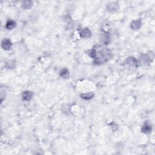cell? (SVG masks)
Here are the masks:
<instances>
[{"label":"cell","mask_w":155,"mask_h":155,"mask_svg":"<svg viewBox=\"0 0 155 155\" xmlns=\"http://www.w3.org/2000/svg\"><path fill=\"white\" fill-rule=\"evenodd\" d=\"M88 54L94 59L96 64L99 65L107 62L111 58V51L108 48L96 45L93 49L88 51Z\"/></svg>","instance_id":"1"},{"label":"cell","mask_w":155,"mask_h":155,"mask_svg":"<svg viewBox=\"0 0 155 155\" xmlns=\"http://www.w3.org/2000/svg\"><path fill=\"white\" fill-rule=\"evenodd\" d=\"M149 57L147 56V55H142V56H141V60L142 61V62H143V63H145V62H148V61H149Z\"/></svg>","instance_id":"14"},{"label":"cell","mask_w":155,"mask_h":155,"mask_svg":"<svg viewBox=\"0 0 155 155\" xmlns=\"http://www.w3.org/2000/svg\"><path fill=\"white\" fill-rule=\"evenodd\" d=\"M79 35L81 38H89L91 37V33L89 28H82V29L79 31Z\"/></svg>","instance_id":"3"},{"label":"cell","mask_w":155,"mask_h":155,"mask_svg":"<svg viewBox=\"0 0 155 155\" xmlns=\"http://www.w3.org/2000/svg\"><path fill=\"white\" fill-rule=\"evenodd\" d=\"M60 76L62 78H69V72L68 69L66 68H62L60 72Z\"/></svg>","instance_id":"10"},{"label":"cell","mask_w":155,"mask_h":155,"mask_svg":"<svg viewBox=\"0 0 155 155\" xmlns=\"http://www.w3.org/2000/svg\"><path fill=\"white\" fill-rule=\"evenodd\" d=\"M22 5L24 9H30L32 7V5H33V3H32V2L30 1H26L23 2Z\"/></svg>","instance_id":"13"},{"label":"cell","mask_w":155,"mask_h":155,"mask_svg":"<svg viewBox=\"0 0 155 155\" xmlns=\"http://www.w3.org/2000/svg\"><path fill=\"white\" fill-rule=\"evenodd\" d=\"M107 8L108 10L110 11V12L115 11L118 9V4L116 3H110L108 4Z\"/></svg>","instance_id":"8"},{"label":"cell","mask_w":155,"mask_h":155,"mask_svg":"<svg viewBox=\"0 0 155 155\" xmlns=\"http://www.w3.org/2000/svg\"><path fill=\"white\" fill-rule=\"evenodd\" d=\"M16 27V22L13 20H9L5 24V28L7 30H12Z\"/></svg>","instance_id":"9"},{"label":"cell","mask_w":155,"mask_h":155,"mask_svg":"<svg viewBox=\"0 0 155 155\" xmlns=\"http://www.w3.org/2000/svg\"><path fill=\"white\" fill-rule=\"evenodd\" d=\"M101 42L104 43V44L107 45L110 42V38L107 34H105V35H103L102 38H101Z\"/></svg>","instance_id":"11"},{"label":"cell","mask_w":155,"mask_h":155,"mask_svg":"<svg viewBox=\"0 0 155 155\" xmlns=\"http://www.w3.org/2000/svg\"><path fill=\"white\" fill-rule=\"evenodd\" d=\"M33 93L30 91H25L22 93V97L23 100L26 101H29L33 97Z\"/></svg>","instance_id":"4"},{"label":"cell","mask_w":155,"mask_h":155,"mask_svg":"<svg viewBox=\"0 0 155 155\" xmlns=\"http://www.w3.org/2000/svg\"><path fill=\"white\" fill-rule=\"evenodd\" d=\"M152 130V127L151 125V124H150L148 122H146V123L144 124V125H143V127H142V131L143 133L148 134L151 133Z\"/></svg>","instance_id":"7"},{"label":"cell","mask_w":155,"mask_h":155,"mask_svg":"<svg viewBox=\"0 0 155 155\" xmlns=\"http://www.w3.org/2000/svg\"><path fill=\"white\" fill-rule=\"evenodd\" d=\"M126 64L129 65L130 67H137V63L136 60L133 57H129L126 60Z\"/></svg>","instance_id":"5"},{"label":"cell","mask_w":155,"mask_h":155,"mask_svg":"<svg viewBox=\"0 0 155 155\" xmlns=\"http://www.w3.org/2000/svg\"><path fill=\"white\" fill-rule=\"evenodd\" d=\"M141 26V21L139 20L133 21L130 24V27L132 30H136L140 28Z\"/></svg>","instance_id":"6"},{"label":"cell","mask_w":155,"mask_h":155,"mask_svg":"<svg viewBox=\"0 0 155 155\" xmlns=\"http://www.w3.org/2000/svg\"><path fill=\"white\" fill-rule=\"evenodd\" d=\"M94 96V94L92 92H89V93H83V94L81 95V97L83 99H86V100H88V99H90L92 98Z\"/></svg>","instance_id":"12"},{"label":"cell","mask_w":155,"mask_h":155,"mask_svg":"<svg viewBox=\"0 0 155 155\" xmlns=\"http://www.w3.org/2000/svg\"><path fill=\"white\" fill-rule=\"evenodd\" d=\"M12 42L7 38L4 39L1 43V47L5 50H9L12 47Z\"/></svg>","instance_id":"2"}]
</instances>
